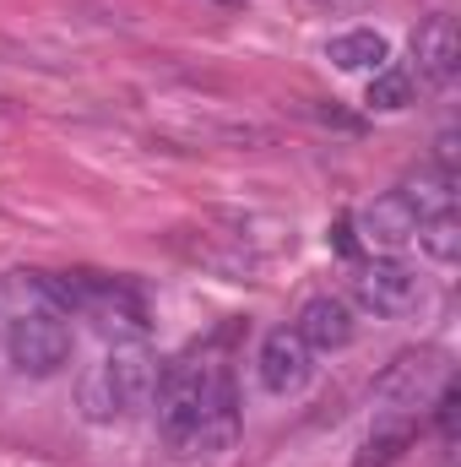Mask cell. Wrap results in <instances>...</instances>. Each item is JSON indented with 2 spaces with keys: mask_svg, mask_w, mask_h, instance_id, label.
<instances>
[{
  "mask_svg": "<svg viewBox=\"0 0 461 467\" xmlns=\"http://www.w3.org/2000/svg\"><path fill=\"white\" fill-rule=\"evenodd\" d=\"M407 446H413V419H407V413H391V419H380V424L364 435L353 467H391Z\"/></svg>",
  "mask_w": 461,
  "mask_h": 467,
  "instance_id": "14",
  "label": "cell"
},
{
  "mask_svg": "<svg viewBox=\"0 0 461 467\" xmlns=\"http://www.w3.org/2000/svg\"><path fill=\"white\" fill-rule=\"evenodd\" d=\"M353 229L364 234V244L369 250H385V255H396L413 234H418V213L391 191V196H374L358 218H353Z\"/></svg>",
  "mask_w": 461,
  "mask_h": 467,
  "instance_id": "10",
  "label": "cell"
},
{
  "mask_svg": "<svg viewBox=\"0 0 461 467\" xmlns=\"http://www.w3.org/2000/svg\"><path fill=\"white\" fill-rule=\"evenodd\" d=\"M326 60L337 66V71H380V66H391V44H385V33H374V27H353V33H337L332 44H326Z\"/></svg>",
  "mask_w": 461,
  "mask_h": 467,
  "instance_id": "11",
  "label": "cell"
},
{
  "mask_svg": "<svg viewBox=\"0 0 461 467\" xmlns=\"http://www.w3.org/2000/svg\"><path fill=\"white\" fill-rule=\"evenodd\" d=\"M71 283H77V316H93L109 337H125V343L147 337V305L136 299L130 283L98 277V272H71Z\"/></svg>",
  "mask_w": 461,
  "mask_h": 467,
  "instance_id": "4",
  "label": "cell"
},
{
  "mask_svg": "<svg viewBox=\"0 0 461 467\" xmlns=\"http://www.w3.org/2000/svg\"><path fill=\"white\" fill-rule=\"evenodd\" d=\"M446 380H456V375H451V353L407 348L374 375V402H385V408H396V413H418V408H429V402L446 391Z\"/></svg>",
  "mask_w": 461,
  "mask_h": 467,
  "instance_id": "1",
  "label": "cell"
},
{
  "mask_svg": "<svg viewBox=\"0 0 461 467\" xmlns=\"http://www.w3.org/2000/svg\"><path fill=\"white\" fill-rule=\"evenodd\" d=\"M310 5H321V11H364L369 0H310Z\"/></svg>",
  "mask_w": 461,
  "mask_h": 467,
  "instance_id": "19",
  "label": "cell"
},
{
  "mask_svg": "<svg viewBox=\"0 0 461 467\" xmlns=\"http://www.w3.org/2000/svg\"><path fill=\"white\" fill-rule=\"evenodd\" d=\"M152 397H158L152 413H158V435H163V446H169L174 457H196V424H201V364H190V358L169 364V369L158 375Z\"/></svg>",
  "mask_w": 461,
  "mask_h": 467,
  "instance_id": "3",
  "label": "cell"
},
{
  "mask_svg": "<svg viewBox=\"0 0 461 467\" xmlns=\"http://www.w3.org/2000/svg\"><path fill=\"white\" fill-rule=\"evenodd\" d=\"M413 239H418V244H424L440 266L461 261V218H456V213H435V218H424Z\"/></svg>",
  "mask_w": 461,
  "mask_h": 467,
  "instance_id": "16",
  "label": "cell"
},
{
  "mask_svg": "<svg viewBox=\"0 0 461 467\" xmlns=\"http://www.w3.org/2000/svg\"><path fill=\"white\" fill-rule=\"evenodd\" d=\"M353 299L369 316L391 321V316H407V310L424 305V277H418V266H407L396 255H374V261H364L353 272Z\"/></svg>",
  "mask_w": 461,
  "mask_h": 467,
  "instance_id": "5",
  "label": "cell"
},
{
  "mask_svg": "<svg viewBox=\"0 0 461 467\" xmlns=\"http://www.w3.org/2000/svg\"><path fill=\"white\" fill-rule=\"evenodd\" d=\"M255 375H261V391L293 397L315 380V353L304 348V337L293 327H277V332H266V343L255 353Z\"/></svg>",
  "mask_w": 461,
  "mask_h": 467,
  "instance_id": "7",
  "label": "cell"
},
{
  "mask_svg": "<svg viewBox=\"0 0 461 467\" xmlns=\"http://www.w3.org/2000/svg\"><path fill=\"white\" fill-rule=\"evenodd\" d=\"M396 196L418 213V223L435 218V213H456V180H446L440 169H418V174H407Z\"/></svg>",
  "mask_w": 461,
  "mask_h": 467,
  "instance_id": "13",
  "label": "cell"
},
{
  "mask_svg": "<svg viewBox=\"0 0 461 467\" xmlns=\"http://www.w3.org/2000/svg\"><path fill=\"white\" fill-rule=\"evenodd\" d=\"M293 332L304 337V348H310V353H337V348L353 343L358 316H353V305H347L343 294H315V299H304V310H299Z\"/></svg>",
  "mask_w": 461,
  "mask_h": 467,
  "instance_id": "8",
  "label": "cell"
},
{
  "mask_svg": "<svg viewBox=\"0 0 461 467\" xmlns=\"http://www.w3.org/2000/svg\"><path fill=\"white\" fill-rule=\"evenodd\" d=\"M456 163H461V136L456 130H440V141H435V169H440L446 180H456Z\"/></svg>",
  "mask_w": 461,
  "mask_h": 467,
  "instance_id": "18",
  "label": "cell"
},
{
  "mask_svg": "<svg viewBox=\"0 0 461 467\" xmlns=\"http://www.w3.org/2000/svg\"><path fill=\"white\" fill-rule=\"evenodd\" d=\"M364 104H369V109H380V115H402V109L413 104V77H407L402 66H380V71L369 77Z\"/></svg>",
  "mask_w": 461,
  "mask_h": 467,
  "instance_id": "15",
  "label": "cell"
},
{
  "mask_svg": "<svg viewBox=\"0 0 461 467\" xmlns=\"http://www.w3.org/2000/svg\"><path fill=\"white\" fill-rule=\"evenodd\" d=\"M239 441V397H233V375L223 364H201V424H196V451L201 457H223Z\"/></svg>",
  "mask_w": 461,
  "mask_h": 467,
  "instance_id": "6",
  "label": "cell"
},
{
  "mask_svg": "<svg viewBox=\"0 0 461 467\" xmlns=\"http://www.w3.org/2000/svg\"><path fill=\"white\" fill-rule=\"evenodd\" d=\"M71 327L60 321V316H49V310H22L11 327H5V358H11V369L16 375H27V380H49V375H60L66 364H71Z\"/></svg>",
  "mask_w": 461,
  "mask_h": 467,
  "instance_id": "2",
  "label": "cell"
},
{
  "mask_svg": "<svg viewBox=\"0 0 461 467\" xmlns=\"http://www.w3.org/2000/svg\"><path fill=\"white\" fill-rule=\"evenodd\" d=\"M77 408H82V419H87V424H119V419H125V402H119L115 375H109V364H104V358H98V364H87V375L77 380Z\"/></svg>",
  "mask_w": 461,
  "mask_h": 467,
  "instance_id": "12",
  "label": "cell"
},
{
  "mask_svg": "<svg viewBox=\"0 0 461 467\" xmlns=\"http://www.w3.org/2000/svg\"><path fill=\"white\" fill-rule=\"evenodd\" d=\"M413 60H418V77H424L429 88H446V82L456 77L461 33L446 11H435V16H424V22L413 27Z\"/></svg>",
  "mask_w": 461,
  "mask_h": 467,
  "instance_id": "9",
  "label": "cell"
},
{
  "mask_svg": "<svg viewBox=\"0 0 461 467\" xmlns=\"http://www.w3.org/2000/svg\"><path fill=\"white\" fill-rule=\"evenodd\" d=\"M435 408V424H440V435H446V446H456V408H461V391L456 380H446V391L429 402Z\"/></svg>",
  "mask_w": 461,
  "mask_h": 467,
  "instance_id": "17",
  "label": "cell"
}]
</instances>
